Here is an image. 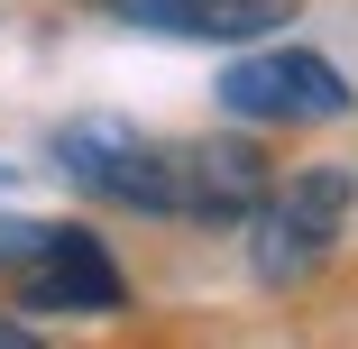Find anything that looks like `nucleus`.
<instances>
[{
  "instance_id": "f03ea898",
  "label": "nucleus",
  "mask_w": 358,
  "mask_h": 349,
  "mask_svg": "<svg viewBox=\"0 0 358 349\" xmlns=\"http://www.w3.org/2000/svg\"><path fill=\"white\" fill-rule=\"evenodd\" d=\"M55 175L92 193V202H120V212H148V221H175L184 212V166L175 148L138 138L129 120H74L55 129Z\"/></svg>"
},
{
  "instance_id": "423d86ee",
  "label": "nucleus",
  "mask_w": 358,
  "mask_h": 349,
  "mask_svg": "<svg viewBox=\"0 0 358 349\" xmlns=\"http://www.w3.org/2000/svg\"><path fill=\"white\" fill-rule=\"evenodd\" d=\"M101 19L148 37H193V46H257L294 28V0H101Z\"/></svg>"
},
{
  "instance_id": "7ed1b4c3",
  "label": "nucleus",
  "mask_w": 358,
  "mask_h": 349,
  "mask_svg": "<svg viewBox=\"0 0 358 349\" xmlns=\"http://www.w3.org/2000/svg\"><path fill=\"white\" fill-rule=\"evenodd\" d=\"M221 111L230 120H248V129H313V120H349V74L322 55V46H266L257 37V55H239V64H221Z\"/></svg>"
},
{
  "instance_id": "20e7f679",
  "label": "nucleus",
  "mask_w": 358,
  "mask_h": 349,
  "mask_svg": "<svg viewBox=\"0 0 358 349\" xmlns=\"http://www.w3.org/2000/svg\"><path fill=\"white\" fill-rule=\"evenodd\" d=\"M19 285H28L37 313H120L129 304V276H120L110 239L83 230V221H46L37 248L19 257Z\"/></svg>"
},
{
  "instance_id": "f257e3e1",
  "label": "nucleus",
  "mask_w": 358,
  "mask_h": 349,
  "mask_svg": "<svg viewBox=\"0 0 358 349\" xmlns=\"http://www.w3.org/2000/svg\"><path fill=\"white\" fill-rule=\"evenodd\" d=\"M349 212H358V184H349L340 166L275 175V184H266V202L239 221V230H248V276H257V285H303V276L340 248Z\"/></svg>"
},
{
  "instance_id": "0eeeda50",
  "label": "nucleus",
  "mask_w": 358,
  "mask_h": 349,
  "mask_svg": "<svg viewBox=\"0 0 358 349\" xmlns=\"http://www.w3.org/2000/svg\"><path fill=\"white\" fill-rule=\"evenodd\" d=\"M37 248V221H19V212H0V266H19Z\"/></svg>"
},
{
  "instance_id": "39448f33",
  "label": "nucleus",
  "mask_w": 358,
  "mask_h": 349,
  "mask_svg": "<svg viewBox=\"0 0 358 349\" xmlns=\"http://www.w3.org/2000/svg\"><path fill=\"white\" fill-rule=\"evenodd\" d=\"M175 166H184V212H193L202 230H239L257 202H266V184H275L248 129H211V138H193V148H175Z\"/></svg>"
}]
</instances>
